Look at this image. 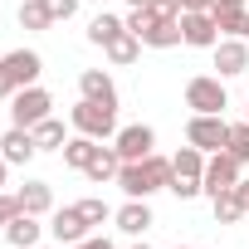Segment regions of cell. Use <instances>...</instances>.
Masks as SVG:
<instances>
[{
  "mask_svg": "<svg viewBox=\"0 0 249 249\" xmlns=\"http://www.w3.org/2000/svg\"><path fill=\"white\" fill-rule=\"evenodd\" d=\"M117 186L127 191L132 200H147L152 191H161V186H171V161L166 157H142V161H122V171H117Z\"/></svg>",
  "mask_w": 249,
  "mask_h": 249,
  "instance_id": "6da1fadb",
  "label": "cell"
},
{
  "mask_svg": "<svg viewBox=\"0 0 249 249\" xmlns=\"http://www.w3.org/2000/svg\"><path fill=\"white\" fill-rule=\"evenodd\" d=\"M73 127H78L83 137H112V132H117V107L83 98V103L73 107Z\"/></svg>",
  "mask_w": 249,
  "mask_h": 249,
  "instance_id": "7a4b0ae2",
  "label": "cell"
},
{
  "mask_svg": "<svg viewBox=\"0 0 249 249\" xmlns=\"http://www.w3.org/2000/svg\"><path fill=\"white\" fill-rule=\"evenodd\" d=\"M186 137H191V147H200V152L225 147V142H230V122H225L220 112H196L191 127H186Z\"/></svg>",
  "mask_w": 249,
  "mask_h": 249,
  "instance_id": "3957f363",
  "label": "cell"
},
{
  "mask_svg": "<svg viewBox=\"0 0 249 249\" xmlns=\"http://www.w3.org/2000/svg\"><path fill=\"white\" fill-rule=\"evenodd\" d=\"M49 107H54V103H49V93L30 83V88H20V93H15L10 117H15V127H35V122H44V117H49Z\"/></svg>",
  "mask_w": 249,
  "mask_h": 249,
  "instance_id": "277c9868",
  "label": "cell"
},
{
  "mask_svg": "<svg viewBox=\"0 0 249 249\" xmlns=\"http://www.w3.org/2000/svg\"><path fill=\"white\" fill-rule=\"evenodd\" d=\"M181 39L196 49H215L220 44V25L210 10H181Z\"/></svg>",
  "mask_w": 249,
  "mask_h": 249,
  "instance_id": "5b68a950",
  "label": "cell"
},
{
  "mask_svg": "<svg viewBox=\"0 0 249 249\" xmlns=\"http://www.w3.org/2000/svg\"><path fill=\"white\" fill-rule=\"evenodd\" d=\"M200 186L210 191V196H220V191H230V186H239V161L220 147V157H210L205 161V176H200Z\"/></svg>",
  "mask_w": 249,
  "mask_h": 249,
  "instance_id": "8992f818",
  "label": "cell"
},
{
  "mask_svg": "<svg viewBox=\"0 0 249 249\" xmlns=\"http://www.w3.org/2000/svg\"><path fill=\"white\" fill-rule=\"evenodd\" d=\"M186 103L196 112H220L225 107V83L220 78H191L186 83Z\"/></svg>",
  "mask_w": 249,
  "mask_h": 249,
  "instance_id": "52a82bcc",
  "label": "cell"
},
{
  "mask_svg": "<svg viewBox=\"0 0 249 249\" xmlns=\"http://www.w3.org/2000/svg\"><path fill=\"white\" fill-rule=\"evenodd\" d=\"M152 142H157V132L142 127V122H132V127L117 132V152H122V161H142V157H152Z\"/></svg>",
  "mask_w": 249,
  "mask_h": 249,
  "instance_id": "ba28073f",
  "label": "cell"
},
{
  "mask_svg": "<svg viewBox=\"0 0 249 249\" xmlns=\"http://www.w3.org/2000/svg\"><path fill=\"white\" fill-rule=\"evenodd\" d=\"M0 64H5V73H10V83H15V88H30V83L39 78V69H44L35 49H15V54H5Z\"/></svg>",
  "mask_w": 249,
  "mask_h": 249,
  "instance_id": "9c48e42d",
  "label": "cell"
},
{
  "mask_svg": "<svg viewBox=\"0 0 249 249\" xmlns=\"http://www.w3.org/2000/svg\"><path fill=\"white\" fill-rule=\"evenodd\" d=\"M215 69H220L225 78L244 73V69H249V44H239V39H220V44H215Z\"/></svg>",
  "mask_w": 249,
  "mask_h": 249,
  "instance_id": "30bf717a",
  "label": "cell"
},
{
  "mask_svg": "<svg viewBox=\"0 0 249 249\" xmlns=\"http://www.w3.org/2000/svg\"><path fill=\"white\" fill-rule=\"evenodd\" d=\"M35 152H39V147H35V132H30V127H10V132H5V142H0V157L15 161V166H25Z\"/></svg>",
  "mask_w": 249,
  "mask_h": 249,
  "instance_id": "8fae6325",
  "label": "cell"
},
{
  "mask_svg": "<svg viewBox=\"0 0 249 249\" xmlns=\"http://www.w3.org/2000/svg\"><path fill=\"white\" fill-rule=\"evenodd\" d=\"M205 176V152L200 147H181L171 157V181H200Z\"/></svg>",
  "mask_w": 249,
  "mask_h": 249,
  "instance_id": "7c38bea8",
  "label": "cell"
},
{
  "mask_svg": "<svg viewBox=\"0 0 249 249\" xmlns=\"http://www.w3.org/2000/svg\"><path fill=\"white\" fill-rule=\"evenodd\" d=\"M49 230H54L59 244H78L83 230H88V220L78 215V205H69V210H54V225H49Z\"/></svg>",
  "mask_w": 249,
  "mask_h": 249,
  "instance_id": "4fadbf2b",
  "label": "cell"
},
{
  "mask_svg": "<svg viewBox=\"0 0 249 249\" xmlns=\"http://www.w3.org/2000/svg\"><path fill=\"white\" fill-rule=\"evenodd\" d=\"M15 200H20V210H25V215H44V210L54 205V191H49L44 181H25V186L15 191Z\"/></svg>",
  "mask_w": 249,
  "mask_h": 249,
  "instance_id": "5bb4252c",
  "label": "cell"
},
{
  "mask_svg": "<svg viewBox=\"0 0 249 249\" xmlns=\"http://www.w3.org/2000/svg\"><path fill=\"white\" fill-rule=\"evenodd\" d=\"M78 88H83V98H93V103H112V107H117V93H112V78H107V73L83 69V73H78Z\"/></svg>",
  "mask_w": 249,
  "mask_h": 249,
  "instance_id": "9a60e30c",
  "label": "cell"
},
{
  "mask_svg": "<svg viewBox=\"0 0 249 249\" xmlns=\"http://www.w3.org/2000/svg\"><path fill=\"white\" fill-rule=\"evenodd\" d=\"M5 239H10L15 249H35V244H39V225H35V215H25V210H20V215L5 225Z\"/></svg>",
  "mask_w": 249,
  "mask_h": 249,
  "instance_id": "2e32d148",
  "label": "cell"
},
{
  "mask_svg": "<svg viewBox=\"0 0 249 249\" xmlns=\"http://www.w3.org/2000/svg\"><path fill=\"white\" fill-rule=\"evenodd\" d=\"M117 171H122V152L117 147H98V157L88 161V176L93 181H117Z\"/></svg>",
  "mask_w": 249,
  "mask_h": 249,
  "instance_id": "e0dca14e",
  "label": "cell"
},
{
  "mask_svg": "<svg viewBox=\"0 0 249 249\" xmlns=\"http://www.w3.org/2000/svg\"><path fill=\"white\" fill-rule=\"evenodd\" d=\"M93 157H98V137H83V132H78L73 142H64V161H69V166L88 171V161H93Z\"/></svg>",
  "mask_w": 249,
  "mask_h": 249,
  "instance_id": "ac0fdd59",
  "label": "cell"
},
{
  "mask_svg": "<svg viewBox=\"0 0 249 249\" xmlns=\"http://www.w3.org/2000/svg\"><path fill=\"white\" fill-rule=\"evenodd\" d=\"M147 225H152V210H147V200H132V205H122V210H117V230L142 234Z\"/></svg>",
  "mask_w": 249,
  "mask_h": 249,
  "instance_id": "d6986e66",
  "label": "cell"
},
{
  "mask_svg": "<svg viewBox=\"0 0 249 249\" xmlns=\"http://www.w3.org/2000/svg\"><path fill=\"white\" fill-rule=\"evenodd\" d=\"M210 200H215V220H220V225H234V220L249 210V205L239 200V191H234V186H230V191H220V196H210Z\"/></svg>",
  "mask_w": 249,
  "mask_h": 249,
  "instance_id": "ffe728a7",
  "label": "cell"
},
{
  "mask_svg": "<svg viewBox=\"0 0 249 249\" xmlns=\"http://www.w3.org/2000/svg\"><path fill=\"white\" fill-rule=\"evenodd\" d=\"M142 44H152V49H171V44H181V20H161V25H152V30L142 35Z\"/></svg>",
  "mask_w": 249,
  "mask_h": 249,
  "instance_id": "44dd1931",
  "label": "cell"
},
{
  "mask_svg": "<svg viewBox=\"0 0 249 249\" xmlns=\"http://www.w3.org/2000/svg\"><path fill=\"white\" fill-rule=\"evenodd\" d=\"M137 54H142V39H137L132 30H122V35L107 44V59H112V64H132Z\"/></svg>",
  "mask_w": 249,
  "mask_h": 249,
  "instance_id": "7402d4cb",
  "label": "cell"
},
{
  "mask_svg": "<svg viewBox=\"0 0 249 249\" xmlns=\"http://www.w3.org/2000/svg\"><path fill=\"white\" fill-rule=\"evenodd\" d=\"M122 30H127V25H122V20H117V15H98V20H93V25H88V39H93V44H103V49H107V44H112V39H117V35H122Z\"/></svg>",
  "mask_w": 249,
  "mask_h": 249,
  "instance_id": "603a6c76",
  "label": "cell"
},
{
  "mask_svg": "<svg viewBox=\"0 0 249 249\" xmlns=\"http://www.w3.org/2000/svg\"><path fill=\"white\" fill-rule=\"evenodd\" d=\"M30 132H35V147H39V152H44V147H64V142H69V137H64V122H54V117L35 122Z\"/></svg>",
  "mask_w": 249,
  "mask_h": 249,
  "instance_id": "cb8c5ba5",
  "label": "cell"
},
{
  "mask_svg": "<svg viewBox=\"0 0 249 249\" xmlns=\"http://www.w3.org/2000/svg\"><path fill=\"white\" fill-rule=\"evenodd\" d=\"M20 25H25V30H49L54 15L44 10V0H25V5H20Z\"/></svg>",
  "mask_w": 249,
  "mask_h": 249,
  "instance_id": "d4e9b609",
  "label": "cell"
},
{
  "mask_svg": "<svg viewBox=\"0 0 249 249\" xmlns=\"http://www.w3.org/2000/svg\"><path fill=\"white\" fill-rule=\"evenodd\" d=\"M225 152H230L234 161H249V122L230 127V142H225Z\"/></svg>",
  "mask_w": 249,
  "mask_h": 249,
  "instance_id": "484cf974",
  "label": "cell"
},
{
  "mask_svg": "<svg viewBox=\"0 0 249 249\" xmlns=\"http://www.w3.org/2000/svg\"><path fill=\"white\" fill-rule=\"evenodd\" d=\"M210 15H215V25H220L225 35H244V15H249V10H210Z\"/></svg>",
  "mask_w": 249,
  "mask_h": 249,
  "instance_id": "4316f807",
  "label": "cell"
},
{
  "mask_svg": "<svg viewBox=\"0 0 249 249\" xmlns=\"http://www.w3.org/2000/svg\"><path fill=\"white\" fill-rule=\"evenodd\" d=\"M78 215H83L88 225H103V220H107V205H103L98 196H88V200H78Z\"/></svg>",
  "mask_w": 249,
  "mask_h": 249,
  "instance_id": "83f0119b",
  "label": "cell"
},
{
  "mask_svg": "<svg viewBox=\"0 0 249 249\" xmlns=\"http://www.w3.org/2000/svg\"><path fill=\"white\" fill-rule=\"evenodd\" d=\"M152 20H176V10H181V0H147L142 5Z\"/></svg>",
  "mask_w": 249,
  "mask_h": 249,
  "instance_id": "f1b7e54d",
  "label": "cell"
},
{
  "mask_svg": "<svg viewBox=\"0 0 249 249\" xmlns=\"http://www.w3.org/2000/svg\"><path fill=\"white\" fill-rule=\"evenodd\" d=\"M15 215H20V200H15V196H5V191H0V230H5V225H10Z\"/></svg>",
  "mask_w": 249,
  "mask_h": 249,
  "instance_id": "f546056e",
  "label": "cell"
},
{
  "mask_svg": "<svg viewBox=\"0 0 249 249\" xmlns=\"http://www.w3.org/2000/svg\"><path fill=\"white\" fill-rule=\"evenodd\" d=\"M44 10H49L54 20H69V15L78 10V0H44Z\"/></svg>",
  "mask_w": 249,
  "mask_h": 249,
  "instance_id": "4dcf8cb0",
  "label": "cell"
},
{
  "mask_svg": "<svg viewBox=\"0 0 249 249\" xmlns=\"http://www.w3.org/2000/svg\"><path fill=\"white\" fill-rule=\"evenodd\" d=\"M15 93H20V88L10 83V73H5V64H0V98H15Z\"/></svg>",
  "mask_w": 249,
  "mask_h": 249,
  "instance_id": "1f68e13d",
  "label": "cell"
},
{
  "mask_svg": "<svg viewBox=\"0 0 249 249\" xmlns=\"http://www.w3.org/2000/svg\"><path fill=\"white\" fill-rule=\"evenodd\" d=\"M69 249H112L107 239H78V244H69Z\"/></svg>",
  "mask_w": 249,
  "mask_h": 249,
  "instance_id": "d6a6232c",
  "label": "cell"
},
{
  "mask_svg": "<svg viewBox=\"0 0 249 249\" xmlns=\"http://www.w3.org/2000/svg\"><path fill=\"white\" fill-rule=\"evenodd\" d=\"M210 10H244V0H210Z\"/></svg>",
  "mask_w": 249,
  "mask_h": 249,
  "instance_id": "836d02e7",
  "label": "cell"
},
{
  "mask_svg": "<svg viewBox=\"0 0 249 249\" xmlns=\"http://www.w3.org/2000/svg\"><path fill=\"white\" fill-rule=\"evenodd\" d=\"M186 10H210V0H181Z\"/></svg>",
  "mask_w": 249,
  "mask_h": 249,
  "instance_id": "e575fe53",
  "label": "cell"
},
{
  "mask_svg": "<svg viewBox=\"0 0 249 249\" xmlns=\"http://www.w3.org/2000/svg\"><path fill=\"white\" fill-rule=\"evenodd\" d=\"M234 191H239V200H244V205H249V181H239V186H234Z\"/></svg>",
  "mask_w": 249,
  "mask_h": 249,
  "instance_id": "d590c367",
  "label": "cell"
},
{
  "mask_svg": "<svg viewBox=\"0 0 249 249\" xmlns=\"http://www.w3.org/2000/svg\"><path fill=\"white\" fill-rule=\"evenodd\" d=\"M5 166H10V161H5V157H0V186H5Z\"/></svg>",
  "mask_w": 249,
  "mask_h": 249,
  "instance_id": "8d00e7d4",
  "label": "cell"
},
{
  "mask_svg": "<svg viewBox=\"0 0 249 249\" xmlns=\"http://www.w3.org/2000/svg\"><path fill=\"white\" fill-rule=\"evenodd\" d=\"M127 5H147V0H127Z\"/></svg>",
  "mask_w": 249,
  "mask_h": 249,
  "instance_id": "74e56055",
  "label": "cell"
},
{
  "mask_svg": "<svg viewBox=\"0 0 249 249\" xmlns=\"http://www.w3.org/2000/svg\"><path fill=\"white\" fill-rule=\"evenodd\" d=\"M244 35H249V15H244Z\"/></svg>",
  "mask_w": 249,
  "mask_h": 249,
  "instance_id": "f35d334b",
  "label": "cell"
},
{
  "mask_svg": "<svg viewBox=\"0 0 249 249\" xmlns=\"http://www.w3.org/2000/svg\"><path fill=\"white\" fill-rule=\"evenodd\" d=\"M137 249H147V244H137Z\"/></svg>",
  "mask_w": 249,
  "mask_h": 249,
  "instance_id": "ab89813d",
  "label": "cell"
},
{
  "mask_svg": "<svg viewBox=\"0 0 249 249\" xmlns=\"http://www.w3.org/2000/svg\"><path fill=\"white\" fill-rule=\"evenodd\" d=\"M244 112H249V103H244Z\"/></svg>",
  "mask_w": 249,
  "mask_h": 249,
  "instance_id": "60d3db41",
  "label": "cell"
},
{
  "mask_svg": "<svg viewBox=\"0 0 249 249\" xmlns=\"http://www.w3.org/2000/svg\"><path fill=\"white\" fill-rule=\"evenodd\" d=\"M35 249H39V244H35Z\"/></svg>",
  "mask_w": 249,
  "mask_h": 249,
  "instance_id": "b9f144b4",
  "label": "cell"
}]
</instances>
